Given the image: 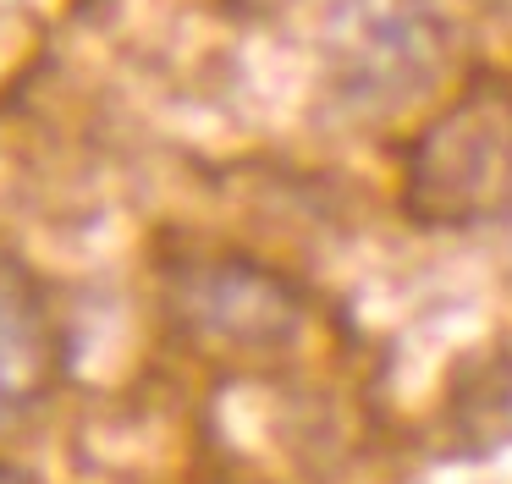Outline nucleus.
I'll use <instances>...</instances> for the list:
<instances>
[{"mask_svg":"<svg viewBox=\"0 0 512 484\" xmlns=\"http://www.w3.org/2000/svg\"><path fill=\"white\" fill-rule=\"evenodd\" d=\"M0 484H34V479H28L23 468H6V462H0Z\"/></svg>","mask_w":512,"mask_h":484,"instance_id":"5","label":"nucleus"},{"mask_svg":"<svg viewBox=\"0 0 512 484\" xmlns=\"http://www.w3.org/2000/svg\"><path fill=\"white\" fill-rule=\"evenodd\" d=\"M336 50L353 94L408 99L435 72V22L419 0H342Z\"/></svg>","mask_w":512,"mask_h":484,"instance_id":"4","label":"nucleus"},{"mask_svg":"<svg viewBox=\"0 0 512 484\" xmlns=\"http://www.w3.org/2000/svg\"><path fill=\"white\" fill-rule=\"evenodd\" d=\"M402 209L441 231L512 220V77H474L408 143Z\"/></svg>","mask_w":512,"mask_h":484,"instance_id":"1","label":"nucleus"},{"mask_svg":"<svg viewBox=\"0 0 512 484\" xmlns=\"http://www.w3.org/2000/svg\"><path fill=\"white\" fill-rule=\"evenodd\" d=\"M67 374V336L45 281L0 248V429L28 418Z\"/></svg>","mask_w":512,"mask_h":484,"instance_id":"3","label":"nucleus"},{"mask_svg":"<svg viewBox=\"0 0 512 484\" xmlns=\"http://www.w3.org/2000/svg\"><path fill=\"white\" fill-rule=\"evenodd\" d=\"M177 325L199 347L287 352L309 325V297L254 253H182L166 264Z\"/></svg>","mask_w":512,"mask_h":484,"instance_id":"2","label":"nucleus"}]
</instances>
